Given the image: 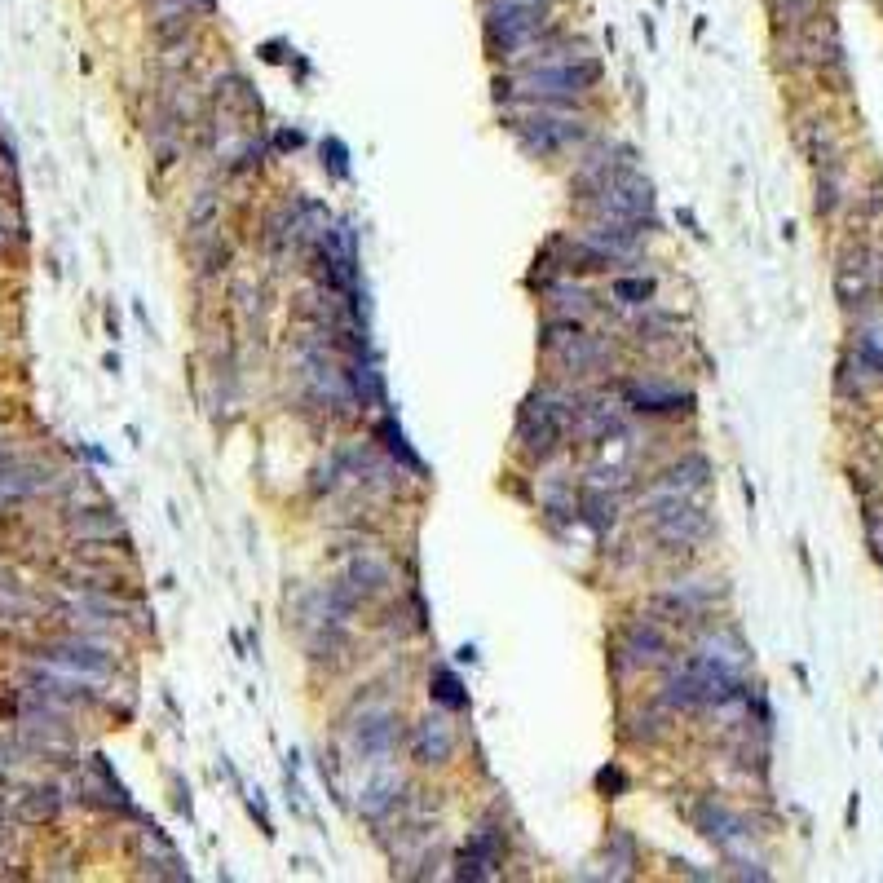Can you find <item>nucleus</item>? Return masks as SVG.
Listing matches in <instances>:
<instances>
[{"mask_svg": "<svg viewBox=\"0 0 883 883\" xmlns=\"http://www.w3.org/2000/svg\"><path fill=\"white\" fill-rule=\"evenodd\" d=\"M623 398L627 407L636 411H650V416H672V411H689V393L680 389H667V385H654V380H632V385H623Z\"/></svg>", "mask_w": 883, "mask_h": 883, "instance_id": "5", "label": "nucleus"}, {"mask_svg": "<svg viewBox=\"0 0 883 883\" xmlns=\"http://www.w3.org/2000/svg\"><path fill=\"white\" fill-rule=\"evenodd\" d=\"M398 742V716L393 711H367L358 720V751L363 755H389Z\"/></svg>", "mask_w": 883, "mask_h": 883, "instance_id": "8", "label": "nucleus"}, {"mask_svg": "<svg viewBox=\"0 0 883 883\" xmlns=\"http://www.w3.org/2000/svg\"><path fill=\"white\" fill-rule=\"evenodd\" d=\"M279 146H292L296 151V146H301V133H279Z\"/></svg>", "mask_w": 883, "mask_h": 883, "instance_id": "22", "label": "nucleus"}, {"mask_svg": "<svg viewBox=\"0 0 883 883\" xmlns=\"http://www.w3.org/2000/svg\"><path fill=\"white\" fill-rule=\"evenodd\" d=\"M5 239H9V230H5V221H0V248H5Z\"/></svg>", "mask_w": 883, "mask_h": 883, "instance_id": "23", "label": "nucleus"}, {"mask_svg": "<svg viewBox=\"0 0 883 883\" xmlns=\"http://www.w3.org/2000/svg\"><path fill=\"white\" fill-rule=\"evenodd\" d=\"M40 473L36 468H27V464H14V460H5L0 455V504H9V499H23V495H31V491H40Z\"/></svg>", "mask_w": 883, "mask_h": 883, "instance_id": "13", "label": "nucleus"}, {"mask_svg": "<svg viewBox=\"0 0 883 883\" xmlns=\"http://www.w3.org/2000/svg\"><path fill=\"white\" fill-rule=\"evenodd\" d=\"M663 650H667V641H663V632H658L650 619L632 623V627L623 632V654L632 658V663H658V658H663Z\"/></svg>", "mask_w": 883, "mask_h": 883, "instance_id": "11", "label": "nucleus"}, {"mask_svg": "<svg viewBox=\"0 0 883 883\" xmlns=\"http://www.w3.org/2000/svg\"><path fill=\"white\" fill-rule=\"evenodd\" d=\"M398 791H402V782L393 778V773H376L367 786H363V795H358V804H363V813L367 817H385L393 804H398Z\"/></svg>", "mask_w": 883, "mask_h": 883, "instance_id": "14", "label": "nucleus"}, {"mask_svg": "<svg viewBox=\"0 0 883 883\" xmlns=\"http://www.w3.org/2000/svg\"><path fill=\"white\" fill-rule=\"evenodd\" d=\"M698 831L711 839V844H720V848H733L742 835H747V826H742V817L738 813H729L725 804H716V800H707V804H698Z\"/></svg>", "mask_w": 883, "mask_h": 883, "instance_id": "7", "label": "nucleus"}, {"mask_svg": "<svg viewBox=\"0 0 883 883\" xmlns=\"http://www.w3.org/2000/svg\"><path fill=\"white\" fill-rule=\"evenodd\" d=\"M376 433H380V442H385V451H389L402 468H411V473H424V460L407 446V433H402L398 424H393V420H380V429H376Z\"/></svg>", "mask_w": 883, "mask_h": 883, "instance_id": "16", "label": "nucleus"}, {"mask_svg": "<svg viewBox=\"0 0 883 883\" xmlns=\"http://www.w3.org/2000/svg\"><path fill=\"white\" fill-rule=\"evenodd\" d=\"M495 866H499V835L495 831L473 835V844L460 857V879H491Z\"/></svg>", "mask_w": 883, "mask_h": 883, "instance_id": "10", "label": "nucleus"}, {"mask_svg": "<svg viewBox=\"0 0 883 883\" xmlns=\"http://www.w3.org/2000/svg\"><path fill=\"white\" fill-rule=\"evenodd\" d=\"M323 164H332L336 177H349V151L336 142V137H327V142H323Z\"/></svg>", "mask_w": 883, "mask_h": 883, "instance_id": "20", "label": "nucleus"}, {"mask_svg": "<svg viewBox=\"0 0 883 883\" xmlns=\"http://www.w3.org/2000/svg\"><path fill=\"white\" fill-rule=\"evenodd\" d=\"M517 129H521V142H526L530 151H539V155H552V151H561V146H570V142L583 137V124L570 120V115H561V111H552V106L539 111V115H530V120H521Z\"/></svg>", "mask_w": 883, "mask_h": 883, "instance_id": "4", "label": "nucleus"}, {"mask_svg": "<svg viewBox=\"0 0 883 883\" xmlns=\"http://www.w3.org/2000/svg\"><path fill=\"white\" fill-rule=\"evenodd\" d=\"M597 786H601V791H623L627 778H623L619 769H601V773H597Z\"/></svg>", "mask_w": 883, "mask_h": 883, "instance_id": "21", "label": "nucleus"}, {"mask_svg": "<svg viewBox=\"0 0 883 883\" xmlns=\"http://www.w3.org/2000/svg\"><path fill=\"white\" fill-rule=\"evenodd\" d=\"M535 5H548V0H535Z\"/></svg>", "mask_w": 883, "mask_h": 883, "instance_id": "25", "label": "nucleus"}, {"mask_svg": "<svg viewBox=\"0 0 883 883\" xmlns=\"http://www.w3.org/2000/svg\"><path fill=\"white\" fill-rule=\"evenodd\" d=\"M385 583H389V570L380 566V561L363 557V561H354V566H349V574L340 579V588H345L354 601H367V597H376Z\"/></svg>", "mask_w": 883, "mask_h": 883, "instance_id": "12", "label": "nucleus"}, {"mask_svg": "<svg viewBox=\"0 0 883 883\" xmlns=\"http://www.w3.org/2000/svg\"><path fill=\"white\" fill-rule=\"evenodd\" d=\"M566 420H570V411L561 407L552 393H539V398H530L526 411H521V424H517L526 455H535V460H548V455L561 446V438H566Z\"/></svg>", "mask_w": 883, "mask_h": 883, "instance_id": "3", "label": "nucleus"}, {"mask_svg": "<svg viewBox=\"0 0 883 883\" xmlns=\"http://www.w3.org/2000/svg\"><path fill=\"white\" fill-rule=\"evenodd\" d=\"M451 747H455V733L442 716H429L416 729V760L420 764H446L451 760Z\"/></svg>", "mask_w": 883, "mask_h": 883, "instance_id": "9", "label": "nucleus"}, {"mask_svg": "<svg viewBox=\"0 0 883 883\" xmlns=\"http://www.w3.org/2000/svg\"><path fill=\"white\" fill-rule=\"evenodd\" d=\"M433 702L446 711H464L468 707V694L460 685V676L451 672V667H433Z\"/></svg>", "mask_w": 883, "mask_h": 883, "instance_id": "17", "label": "nucleus"}, {"mask_svg": "<svg viewBox=\"0 0 883 883\" xmlns=\"http://www.w3.org/2000/svg\"><path fill=\"white\" fill-rule=\"evenodd\" d=\"M597 80H601V67L592 58H570V62L544 58L539 67H526V71H517V76H508V84H499V89L513 93V98H526V102L561 106V102H574L579 93H588Z\"/></svg>", "mask_w": 883, "mask_h": 883, "instance_id": "1", "label": "nucleus"}, {"mask_svg": "<svg viewBox=\"0 0 883 883\" xmlns=\"http://www.w3.org/2000/svg\"><path fill=\"white\" fill-rule=\"evenodd\" d=\"M875 552H879V557H883V539H879V548H875Z\"/></svg>", "mask_w": 883, "mask_h": 883, "instance_id": "24", "label": "nucleus"}, {"mask_svg": "<svg viewBox=\"0 0 883 883\" xmlns=\"http://www.w3.org/2000/svg\"><path fill=\"white\" fill-rule=\"evenodd\" d=\"M698 486H707V460H702V455H689L685 464H676L672 473L658 477L654 491H676V495H685V491H698Z\"/></svg>", "mask_w": 883, "mask_h": 883, "instance_id": "15", "label": "nucleus"}, {"mask_svg": "<svg viewBox=\"0 0 883 883\" xmlns=\"http://www.w3.org/2000/svg\"><path fill=\"white\" fill-rule=\"evenodd\" d=\"M548 31V5L535 0H491L486 9V45L499 58H517V53L535 49Z\"/></svg>", "mask_w": 883, "mask_h": 883, "instance_id": "2", "label": "nucleus"}, {"mask_svg": "<svg viewBox=\"0 0 883 883\" xmlns=\"http://www.w3.org/2000/svg\"><path fill=\"white\" fill-rule=\"evenodd\" d=\"M579 517L588 521L592 530L614 526V499H610V495H601V491H588V495H583V504H579Z\"/></svg>", "mask_w": 883, "mask_h": 883, "instance_id": "18", "label": "nucleus"}, {"mask_svg": "<svg viewBox=\"0 0 883 883\" xmlns=\"http://www.w3.org/2000/svg\"><path fill=\"white\" fill-rule=\"evenodd\" d=\"M614 301H623V305H645L654 296V283L650 279H614Z\"/></svg>", "mask_w": 883, "mask_h": 883, "instance_id": "19", "label": "nucleus"}, {"mask_svg": "<svg viewBox=\"0 0 883 883\" xmlns=\"http://www.w3.org/2000/svg\"><path fill=\"white\" fill-rule=\"evenodd\" d=\"M835 292L844 305H861L875 292V261H870V252H848L835 274Z\"/></svg>", "mask_w": 883, "mask_h": 883, "instance_id": "6", "label": "nucleus"}]
</instances>
